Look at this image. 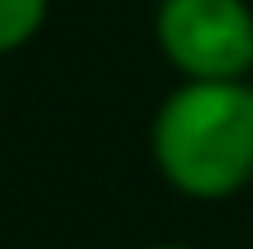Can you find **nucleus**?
Here are the masks:
<instances>
[{
  "label": "nucleus",
  "instance_id": "f257e3e1",
  "mask_svg": "<svg viewBox=\"0 0 253 249\" xmlns=\"http://www.w3.org/2000/svg\"><path fill=\"white\" fill-rule=\"evenodd\" d=\"M151 151L182 196H236L253 178V85L187 80L156 111Z\"/></svg>",
  "mask_w": 253,
  "mask_h": 249
},
{
  "label": "nucleus",
  "instance_id": "f03ea898",
  "mask_svg": "<svg viewBox=\"0 0 253 249\" xmlns=\"http://www.w3.org/2000/svg\"><path fill=\"white\" fill-rule=\"evenodd\" d=\"M156 40L187 80H245L253 71V9L245 0H160Z\"/></svg>",
  "mask_w": 253,
  "mask_h": 249
},
{
  "label": "nucleus",
  "instance_id": "7ed1b4c3",
  "mask_svg": "<svg viewBox=\"0 0 253 249\" xmlns=\"http://www.w3.org/2000/svg\"><path fill=\"white\" fill-rule=\"evenodd\" d=\"M49 13V0H0V53L22 49Z\"/></svg>",
  "mask_w": 253,
  "mask_h": 249
},
{
  "label": "nucleus",
  "instance_id": "20e7f679",
  "mask_svg": "<svg viewBox=\"0 0 253 249\" xmlns=\"http://www.w3.org/2000/svg\"><path fill=\"white\" fill-rule=\"evenodd\" d=\"M156 249H187V245H156Z\"/></svg>",
  "mask_w": 253,
  "mask_h": 249
}]
</instances>
